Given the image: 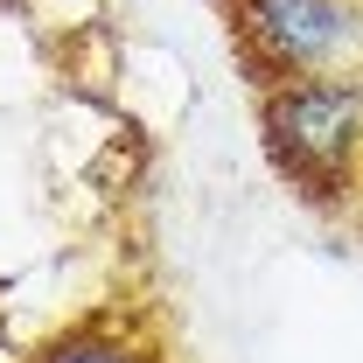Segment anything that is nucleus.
Returning a JSON list of instances; mask_svg holds the SVG:
<instances>
[{
	"mask_svg": "<svg viewBox=\"0 0 363 363\" xmlns=\"http://www.w3.org/2000/svg\"><path fill=\"white\" fill-rule=\"evenodd\" d=\"M266 161L315 203H342L363 189V70L272 77L259 91Z\"/></svg>",
	"mask_w": 363,
	"mask_h": 363,
	"instance_id": "obj_1",
	"label": "nucleus"
},
{
	"mask_svg": "<svg viewBox=\"0 0 363 363\" xmlns=\"http://www.w3.org/2000/svg\"><path fill=\"white\" fill-rule=\"evenodd\" d=\"M238 49L259 77L363 70V0H224Z\"/></svg>",
	"mask_w": 363,
	"mask_h": 363,
	"instance_id": "obj_2",
	"label": "nucleus"
},
{
	"mask_svg": "<svg viewBox=\"0 0 363 363\" xmlns=\"http://www.w3.org/2000/svg\"><path fill=\"white\" fill-rule=\"evenodd\" d=\"M28 363H168V357L119 321H84V328H63L56 342H43Z\"/></svg>",
	"mask_w": 363,
	"mask_h": 363,
	"instance_id": "obj_3",
	"label": "nucleus"
}]
</instances>
